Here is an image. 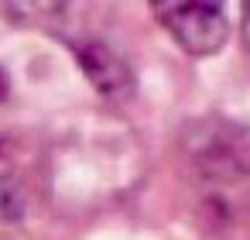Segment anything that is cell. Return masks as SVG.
<instances>
[{
	"label": "cell",
	"instance_id": "cell-2",
	"mask_svg": "<svg viewBox=\"0 0 250 240\" xmlns=\"http://www.w3.org/2000/svg\"><path fill=\"white\" fill-rule=\"evenodd\" d=\"M243 38H247V48H250V4L243 7Z\"/></svg>",
	"mask_w": 250,
	"mask_h": 240
},
{
	"label": "cell",
	"instance_id": "cell-1",
	"mask_svg": "<svg viewBox=\"0 0 250 240\" xmlns=\"http://www.w3.org/2000/svg\"><path fill=\"white\" fill-rule=\"evenodd\" d=\"M168 35L195 59H206L226 42V14L219 4H161L154 7Z\"/></svg>",
	"mask_w": 250,
	"mask_h": 240
}]
</instances>
